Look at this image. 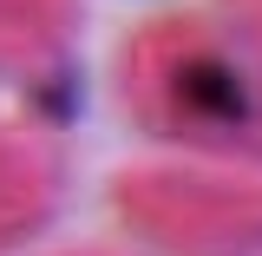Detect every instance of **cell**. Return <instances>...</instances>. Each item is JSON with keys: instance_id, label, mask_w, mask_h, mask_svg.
<instances>
[{"instance_id": "6da1fadb", "label": "cell", "mask_w": 262, "mask_h": 256, "mask_svg": "<svg viewBox=\"0 0 262 256\" xmlns=\"http://www.w3.org/2000/svg\"><path fill=\"white\" fill-rule=\"evenodd\" d=\"M125 92L158 131L256 138V92L223 40L196 20H164L125 53Z\"/></svg>"}, {"instance_id": "7a4b0ae2", "label": "cell", "mask_w": 262, "mask_h": 256, "mask_svg": "<svg viewBox=\"0 0 262 256\" xmlns=\"http://www.w3.org/2000/svg\"><path fill=\"white\" fill-rule=\"evenodd\" d=\"M79 0H0V66H46Z\"/></svg>"}, {"instance_id": "3957f363", "label": "cell", "mask_w": 262, "mask_h": 256, "mask_svg": "<svg viewBox=\"0 0 262 256\" xmlns=\"http://www.w3.org/2000/svg\"><path fill=\"white\" fill-rule=\"evenodd\" d=\"M39 204H46V164H39V151H27L20 138H0V237L33 224Z\"/></svg>"}, {"instance_id": "277c9868", "label": "cell", "mask_w": 262, "mask_h": 256, "mask_svg": "<svg viewBox=\"0 0 262 256\" xmlns=\"http://www.w3.org/2000/svg\"><path fill=\"white\" fill-rule=\"evenodd\" d=\"M243 13H249V27H256V40H262V0H243Z\"/></svg>"}]
</instances>
